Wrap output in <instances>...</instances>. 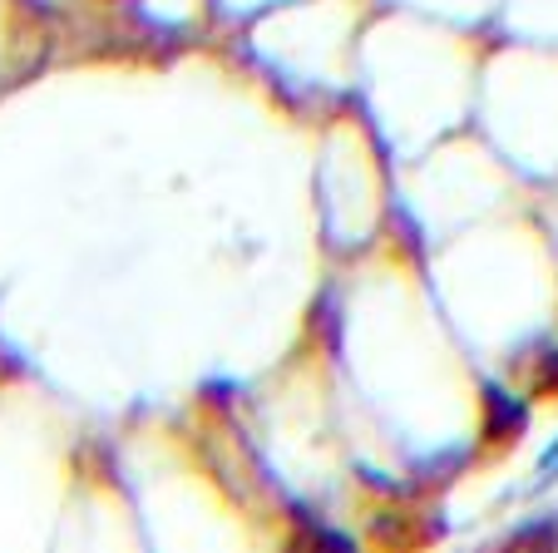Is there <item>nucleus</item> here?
<instances>
[{"label":"nucleus","mask_w":558,"mask_h":553,"mask_svg":"<svg viewBox=\"0 0 558 553\" xmlns=\"http://www.w3.org/2000/svg\"><path fill=\"white\" fill-rule=\"evenodd\" d=\"M534 390H538V396H548V390L558 396V351H548L544 361H538V371H534Z\"/></svg>","instance_id":"7ed1b4c3"},{"label":"nucleus","mask_w":558,"mask_h":553,"mask_svg":"<svg viewBox=\"0 0 558 553\" xmlns=\"http://www.w3.org/2000/svg\"><path fill=\"white\" fill-rule=\"evenodd\" d=\"M509 543H558V519H554V514H548V519L519 524V529L509 533Z\"/></svg>","instance_id":"f03ea898"},{"label":"nucleus","mask_w":558,"mask_h":553,"mask_svg":"<svg viewBox=\"0 0 558 553\" xmlns=\"http://www.w3.org/2000/svg\"><path fill=\"white\" fill-rule=\"evenodd\" d=\"M306 539L312 543H337V549H351V533H337V529H322V524H316L312 533H306Z\"/></svg>","instance_id":"20e7f679"},{"label":"nucleus","mask_w":558,"mask_h":553,"mask_svg":"<svg viewBox=\"0 0 558 553\" xmlns=\"http://www.w3.org/2000/svg\"><path fill=\"white\" fill-rule=\"evenodd\" d=\"M480 406H485V420H480V430H485L489 445H509V440L524 435L529 425V400L514 396L509 386H499V381H485V396H480Z\"/></svg>","instance_id":"f257e3e1"}]
</instances>
